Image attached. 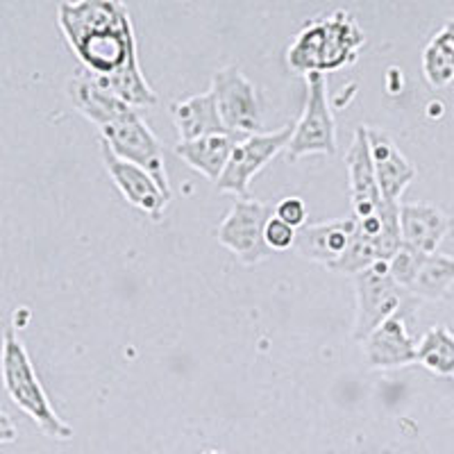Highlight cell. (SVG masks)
I'll list each match as a JSON object with an SVG mask.
<instances>
[{
  "label": "cell",
  "mask_w": 454,
  "mask_h": 454,
  "mask_svg": "<svg viewBox=\"0 0 454 454\" xmlns=\"http://www.w3.org/2000/svg\"><path fill=\"white\" fill-rule=\"evenodd\" d=\"M57 23L84 71L132 107H153L157 93L144 78L137 57L129 10L119 0L59 3Z\"/></svg>",
  "instance_id": "6da1fadb"
},
{
  "label": "cell",
  "mask_w": 454,
  "mask_h": 454,
  "mask_svg": "<svg viewBox=\"0 0 454 454\" xmlns=\"http://www.w3.org/2000/svg\"><path fill=\"white\" fill-rule=\"evenodd\" d=\"M366 46V32L356 23L352 12L334 10L311 19L295 35L286 51V64L298 75L336 71L356 62L359 51Z\"/></svg>",
  "instance_id": "7a4b0ae2"
},
{
  "label": "cell",
  "mask_w": 454,
  "mask_h": 454,
  "mask_svg": "<svg viewBox=\"0 0 454 454\" xmlns=\"http://www.w3.org/2000/svg\"><path fill=\"white\" fill-rule=\"evenodd\" d=\"M3 382L10 393L12 403L26 411L46 436L55 441H68L73 436V427L55 411L51 397L43 391L35 364L23 346L19 327L7 325L3 334Z\"/></svg>",
  "instance_id": "3957f363"
},
{
  "label": "cell",
  "mask_w": 454,
  "mask_h": 454,
  "mask_svg": "<svg viewBox=\"0 0 454 454\" xmlns=\"http://www.w3.org/2000/svg\"><path fill=\"white\" fill-rule=\"evenodd\" d=\"M355 291L356 314L352 336L356 340H366L391 316L404 311V298L409 295V291L393 279L388 263H375L355 275Z\"/></svg>",
  "instance_id": "277c9868"
},
{
  "label": "cell",
  "mask_w": 454,
  "mask_h": 454,
  "mask_svg": "<svg viewBox=\"0 0 454 454\" xmlns=\"http://www.w3.org/2000/svg\"><path fill=\"white\" fill-rule=\"evenodd\" d=\"M100 141L107 144L109 150H112L114 155H119L121 160L132 161V164L148 170L150 176L160 182L161 189L173 196L168 184V173H166L164 150H161V144L155 137V132L141 119L139 109L129 112L128 116H123L116 123L100 128Z\"/></svg>",
  "instance_id": "5b68a950"
},
{
  "label": "cell",
  "mask_w": 454,
  "mask_h": 454,
  "mask_svg": "<svg viewBox=\"0 0 454 454\" xmlns=\"http://www.w3.org/2000/svg\"><path fill=\"white\" fill-rule=\"evenodd\" d=\"M294 129L295 125L291 123L275 129V132H259V135H250L237 141L232 157L227 161L221 180L216 182L218 192L232 193L239 200L248 198L253 177L278 155L279 150L289 148L291 139H294Z\"/></svg>",
  "instance_id": "8992f818"
},
{
  "label": "cell",
  "mask_w": 454,
  "mask_h": 454,
  "mask_svg": "<svg viewBox=\"0 0 454 454\" xmlns=\"http://www.w3.org/2000/svg\"><path fill=\"white\" fill-rule=\"evenodd\" d=\"M334 155L336 153V123L327 103V80L325 75L314 73L307 78L305 112L295 123L294 139L286 148V157L291 161L305 155Z\"/></svg>",
  "instance_id": "52a82bcc"
},
{
  "label": "cell",
  "mask_w": 454,
  "mask_h": 454,
  "mask_svg": "<svg viewBox=\"0 0 454 454\" xmlns=\"http://www.w3.org/2000/svg\"><path fill=\"white\" fill-rule=\"evenodd\" d=\"M275 216V209L254 198H241L230 207L221 221L216 237L221 246L237 254L243 263H259L270 254L266 246V225Z\"/></svg>",
  "instance_id": "ba28073f"
},
{
  "label": "cell",
  "mask_w": 454,
  "mask_h": 454,
  "mask_svg": "<svg viewBox=\"0 0 454 454\" xmlns=\"http://www.w3.org/2000/svg\"><path fill=\"white\" fill-rule=\"evenodd\" d=\"M212 93L230 135H259L262 107L257 87L246 78L241 68L234 64L218 68L212 78Z\"/></svg>",
  "instance_id": "9c48e42d"
},
{
  "label": "cell",
  "mask_w": 454,
  "mask_h": 454,
  "mask_svg": "<svg viewBox=\"0 0 454 454\" xmlns=\"http://www.w3.org/2000/svg\"><path fill=\"white\" fill-rule=\"evenodd\" d=\"M100 155H103L109 177L114 180V184L119 186V192L123 193L125 200L144 214H148L153 221H160L173 196L161 189L160 182L150 176L148 170L132 164V161L121 160L119 155H114L109 145L103 144V141H100Z\"/></svg>",
  "instance_id": "30bf717a"
},
{
  "label": "cell",
  "mask_w": 454,
  "mask_h": 454,
  "mask_svg": "<svg viewBox=\"0 0 454 454\" xmlns=\"http://www.w3.org/2000/svg\"><path fill=\"white\" fill-rule=\"evenodd\" d=\"M348 177H350V205L355 218H371L380 214L388 205L382 198L380 184H377L375 166L371 155V139L368 128L359 125L355 129L352 144L346 155Z\"/></svg>",
  "instance_id": "8fae6325"
},
{
  "label": "cell",
  "mask_w": 454,
  "mask_h": 454,
  "mask_svg": "<svg viewBox=\"0 0 454 454\" xmlns=\"http://www.w3.org/2000/svg\"><path fill=\"white\" fill-rule=\"evenodd\" d=\"M67 96L73 107L78 109L84 119L91 121L98 129L105 128V125L116 123V121H121L137 109L125 103L123 98H119L114 91H109L96 75H91L84 68L75 71L68 78Z\"/></svg>",
  "instance_id": "7c38bea8"
},
{
  "label": "cell",
  "mask_w": 454,
  "mask_h": 454,
  "mask_svg": "<svg viewBox=\"0 0 454 454\" xmlns=\"http://www.w3.org/2000/svg\"><path fill=\"white\" fill-rule=\"evenodd\" d=\"M356 232V218H339V221L311 223L298 230L294 250L300 257L323 263L325 269H334L350 248L352 237Z\"/></svg>",
  "instance_id": "4fadbf2b"
},
{
  "label": "cell",
  "mask_w": 454,
  "mask_h": 454,
  "mask_svg": "<svg viewBox=\"0 0 454 454\" xmlns=\"http://www.w3.org/2000/svg\"><path fill=\"white\" fill-rule=\"evenodd\" d=\"M368 139H371L372 166H375L382 198L388 205H400V196L419 170L404 157L403 150L397 148L395 139L388 132L380 128H368Z\"/></svg>",
  "instance_id": "5bb4252c"
},
{
  "label": "cell",
  "mask_w": 454,
  "mask_h": 454,
  "mask_svg": "<svg viewBox=\"0 0 454 454\" xmlns=\"http://www.w3.org/2000/svg\"><path fill=\"white\" fill-rule=\"evenodd\" d=\"M454 221L427 202H403L400 205V232L403 246L420 254H434L445 237L452 232Z\"/></svg>",
  "instance_id": "9a60e30c"
},
{
  "label": "cell",
  "mask_w": 454,
  "mask_h": 454,
  "mask_svg": "<svg viewBox=\"0 0 454 454\" xmlns=\"http://www.w3.org/2000/svg\"><path fill=\"white\" fill-rule=\"evenodd\" d=\"M364 343V359L368 368H400L416 362V340L411 339L404 323V311L391 316L377 327Z\"/></svg>",
  "instance_id": "2e32d148"
},
{
  "label": "cell",
  "mask_w": 454,
  "mask_h": 454,
  "mask_svg": "<svg viewBox=\"0 0 454 454\" xmlns=\"http://www.w3.org/2000/svg\"><path fill=\"white\" fill-rule=\"evenodd\" d=\"M170 119L176 123L180 141H196L202 137L230 135L218 114L216 98L212 89L205 93H196L184 100H176L168 105Z\"/></svg>",
  "instance_id": "e0dca14e"
},
{
  "label": "cell",
  "mask_w": 454,
  "mask_h": 454,
  "mask_svg": "<svg viewBox=\"0 0 454 454\" xmlns=\"http://www.w3.org/2000/svg\"><path fill=\"white\" fill-rule=\"evenodd\" d=\"M234 145H237L234 135H214L196 141H177L173 150L180 160H184L198 173H202L212 182H218L227 161L232 157Z\"/></svg>",
  "instance_id": "ac0fdd59"
},
{
  "label": "cell",
  "mask_w": 454,
  "mask_h": 454,
  "mask_svg": "<svg viewBox=\"0 0 454 454\" xmlns=\"http://www.w3.org/2000/svg\"><path fill=\"white\" fill-rule=\"evenodd\" d=\"M423 75L434 89L454 80V16L443 23L423 51Z\"/></svg>",
  "instance_id": "d6986e66"
},
{
  "label": "cell",
  "mask_w": 454,
  "mask_h": 454,
  "mask_svg": "<svg viewBox=\"0 0 454 454\" xmlns=\"http://www.w3.org/2000/svg\"><path fill=\"white\" fill-rule=\"evenodd\" d=\"M454 284V257L434 253L427 254L420 263V270L413 279L409 295L419 300H441L448 295Z\"/></svg>",
  "instance_id": "ffe728a7"
},
{
  "label": "cell",
  "mask_w": 454,
  "mask_h": 454,
  "mask_svg": "<svg viewBox=\"0 0 454 454\" xmlns=\"http://www.w3.org/2000/svg\"><path fill=\"white\" fill-rule=\"evenodd\" d=\"M416 362L441 377H454V334L445 325L429 327L416 346Z\"/></svg>",
  "instance_id": "44dd1931"
},
{
  "label": "cell",
  "mask_w": 454,
  "mask_h": 454,
  "mask_svg": "<svg viewBox=\"0 0 454 454\" xmlns=\"http://www.w3.org/2000/svg\"><path fill=\"white\" fill-rule=\"evenodd\" d=\"M427 257V254H420V253H413V250L409 248H400L397 250L395 257L388 262V270H391L393 279H395L403 289H411L413 279H416V275H419L420 270V263H423V259Z\"/></svg>",
  "instance_id": "7402d4cb"
},
{
  "label": "cell",
  "mask_w": 454,
  "mask_h": 454,
  "mask_svg": "<svg viewBox=\"0 0 454 454\" xmlns=\"http://www.w3.org/2000/svg\"><path fill=\"white\" fill-rule=\"evenodd\" d=\"M275 216L279 221H284L286 225H291L294 230H302L307 225V205L302 198L289 196L282 198V200L275 205Z\"/></svg>",
  "instance_id": "603a6c76"
},
{
  "label": "cell",
  "mask_w": 454,
  "mask_h": 454,
  "mask_svg": "<svg viewBox=\"0 0 454 454\" xmlns=\"http://www.w3.org/2000/svg\"><path fill=\"white\" fill-rule=\"evenodd\" d=\"M295 237H298V230H294L291 225H286L284 221H279L278 216H273L266 225V232H263V239H266V246L270 250H289L295 246Z\"/></svg>",
  "instance_id": "cb8c5ba5"
},
{
  "label": "cell",
  "mask_w": 454,
  "mask_h": 454,
  "mask_svg": "<svg viewBox=\"0 0 454 454\" xmlns=\"http://www.w3.org/2000/svg\"><path fill=\"white\" fill-rule=\"evenodd\" d=\"M202 454H225V452H221V450H205Z\"/></svg>",
  "instance_id": "d4e9b609"
}]
</instances>
